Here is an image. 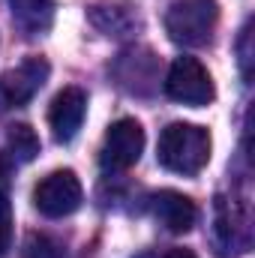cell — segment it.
Masks as SVG:
<instances>
[{
  "mask_svg": "<svg viewBox=\"0 0 255 258\" xmlns=\"http://www.w3.org/2000/svg\"><path fill=\"white\" fill-rule=\"evenodd\" d=\"M165 96L180 102V105H192V108H201L207 102H213L216 90H213V78L210 72L204 69V63L198 57H177L174 63L168 66V75H165Z\"/></svg>",
  "mask_w": 255,
  "mask_h": 258,
  "instance_id": "cell-4",
  "label": "cell"
},
{
  "mask_svg": "<svg viewBox=\"0 0 255 258\" xmlns=\"http://www.w3.org/2000/svg\"><path fill=\"white\" fill-rule=\"evenodd\" d=\"M90 21L93 27H99L105 36H129L135 27H138V15L129 3L120 0H102V3H93L90 6Z\"/></svg>",
  "mask_w": 255,
  "mask_h": 258,
  "instance_id": "cell-10",
  "label": "cell"
},
{
  "mask_svg": "<svg viewBox=\"0 0 255 258\" xmlns=\"http://www.w3.org/2000/svg\"><path fill=\"white\" fill-rule=\"evenodd\" d=\"M21 258H60V246L45 234H27L21 246Z\"/></svg>",
  "mask_w": 255,
  "mask_h": 258,
  "instance_id": "cell-14",
  "label": "cell"
},
{
  "mask_svg": "<svg viewBox=\"0 0 255 258\" xmlns=\"http://www.w3.org/2000/svg\"><path fill=\"white\" fill-rule=\"evenodd\" d=\"M150 213L171 234H186V231H192V225L198 222L195 201L183 192H174V189H162V192L153 195L150 198Z\"/></svg>",
  "mask_w": 255,
  "mask_h": 258,
  "instance_id": "cell-9",
  "label": "cell"
},
{
  "mask_svg": "<svg viewBox=\"0 0 255 258\" xmlns=\"http://www.w3.org/2000/svg\"><path fill=\"white\" fill-rule=\"evenodd\" d=\"M84 114H87V93L81 87H63L51 99V108H48V123L54 132V141L69 144L84 123Z\"/></svg>",
  "mask_w": 255,
  "mask_h": 258,
  "instance_id": "cell-8",
  "label": "cell"
},
{
  "mask_svg": "<svg viewBox=\"0 0 255 258\" xmlns=\"http://www.w3.org/2000/svg\"><path fill=\"white\" fill-rule=\"evenodd\" d=\"M165 258H198V255H195L192 249H171Z\"/></svg>",
  "mask_w": 255,
  "mask_h": 258,
  "instance_id": "cell-16",
  "label": "cell"
},
{
  "mask_svg": "<svg viewBox=\"0 0 255 258\" xmlns=\"http://www.w3.org/2000/svg\"><path fill=\"white\" fill-rule=\"evenodd\" d=\"M141 153H144V129H141V123L132 120V117H120L105 132L99 165H102L105 174H117V171L132 168L141 159Z\"/></svg>",
  "mask_w": 255,
  "mask_h": 258,
  "instance_id": "cell-5",
  "label": "cell"
},
{
  "mask_svg": "<svg viewBox=\"0 0 255 258\" xmlns=\"http://www.w3.org/2000/svg\"><path fill=\"white\" fill-rule=\"evenodd\" d=\"M51 66L45 57H27L0 75V108H24L48 81Z\"/></svg>",
  "mask_w": 255,
  "mask_h": 258,
  "instance_id": "cell-7",
  "label": "cell"
},
{
  "mask_svg": "<svg viewBox=\"0 0 255 258\" xmlns=\"http://www.w3.org/2000/svg\"><path fill=\"white\" fill-rule=\"evenodd\" d=\"M210 132L198 123H168L159 132L156 141V159L162 168L195 177L207 162H210Z\"/></svg>",
  "mask_w": 255,
  "mask_h": 258,
  "instance_id": "cell-1",
  "label": "cell"
},
{
  "mask_svg": "<svg viewBox=\"0 0 255 258\" xmlns=\"http://www.w3.org/2000/svg\"><path fill=\"white\" fill-rule=\"evenodd\" d=\"M6 156L15 165H27L39 156V135L27 123H15L6 132Z\"/></svg>",
  "mask_w": 255,
  "mask_h": 258,
  "instance_id": "cell-12",
  "label": "cell"
},
{
  "mask_svg": "<svg viewBox=\"0 0 255 258\" xmlns=\"http://www.w3.org/2000/svg\"><path fill=\"white\" fill-rule=\"evenodd\" d=\"M9 9L15 24L30 36L45 33L54 21V0H9Z\"/></svg>",
  "mask_w": 255,
  "mask_h": 258,
  "instance_id": "cell-11",
  "label": "cell"
},
{
  "mask_svg": "<svg viewBox=\"0 0 255 258\" xmlns=\"http://www.w3.org/2000/svg\"><path fill=\"white\" fill-rule=\"evenodd\" d=\"M237 63H240V75L249 81L252 78V21L240 30V39H237Z\"/></svg>",
  "mask_w": 255,
  "mask_h": 258,
  "instance_id": "cell-15",
  "label": "cell"
},
{
  "mask_svg": "<svg viewBox=\"0 0 255 258\" xmlns=\"http://www.w3.org/2000/svg\"><path fill=\"white\" fill-rule=\"evenodd\" d=\"M12 204H9V186H6V174L0 171V255H6L12 249Z\"/></svg>",
  "mask_w": 255,
  "mask_h": 258,
  "instance_id": "cell-13",
  "label": "cell"
},
{
  "mask_svg": "<svg viewBox=\"0 0 255 258\" xmlns=\"http://www.w3.org/2000/svg\"><path fill=\"white\" fill-rule=\"evenodd\" d=\"M219 21L216 0H174L165 12V33L174 45L201 48L213 39Z\"/></svg>",
  "mask_w": 255,
  "mask_h": 258,
  "instance_id": "cell-2",
  "label": "cell"
},
{
  "mask_svg": "<svg viewBox=\"0 0 255 258\" xmlns=\"http://www.w3.org/2000/svg\"><path fill=\"white\" fill-rule=\"evenodd\" d=\"M81 198H84V189H81V180L75 177V171H51L45 174L36 189H33V204L42 216L48 219H63V216H72L78 207H81Z\"/></svg>",
  "mask_w": 255,
  "mask_h": 258,
  "instance_id": "cell-6",
  "label": "cell"
},
{
  "mask_svg": "<svg viewBox=\"0 0 255 258\" xmlns=\"http://www.w3.org/2000/svg\"><path fill=\"white\" fill-rule=\"evenodd\" d=\"M252 246L249 207L237 198H216L213 207V249L219 258H237Z\"/></svg>",
  "mask_w": 255,
  "mask_h": 258,
  "instance_id": "cell-3",
  "label": "cell"
}]
</instances>
